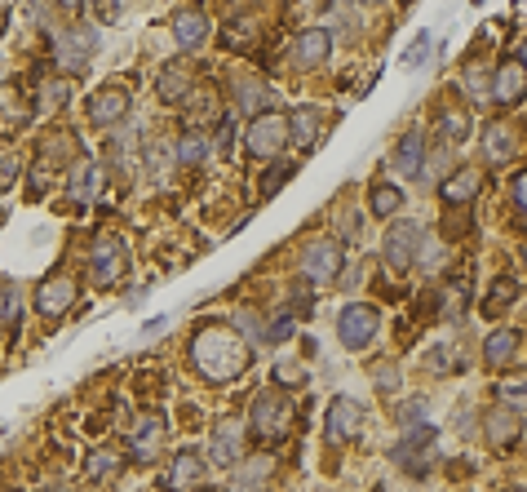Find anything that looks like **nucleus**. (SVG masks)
Instances as JSON below:
<instances>
[{"instance_id":"1","label":"nucleus","mask_w":527,"mask_h":492,"mask_svg":"<svg viewBox=\"0 0 527 492\" xmlns=\"http://www.w3.org/2000/svg\"><path fill=\"white\" fill-rule=\"evenodd\" d=\"M191 364L204 382H235L248 368V342L231 324H204L191 342Z\"/></svg>"},{"instance_id":"2","label":"nucleus","mask_w":527,"mask_h":492,"mask_svg":"<svg viewBox=\"0 0 527 492\" xmlns=\"http://www.w3.org/2000/svg\"><path fill=\"white\" fill-rule=\"evenodd\" d=\"M244 147L253 160H275L279 151L288 147V116H279V111L253 116L248 120V133H244Z\"/></svg>"},{"instance_id":"3","label":"nucleus","mask_w":527,"mask_h":492,"mask_svg":"<svg viewBox=\"0 0 527 492\" xmlns=\"http://www.w3.org/2000/svg\"><path fill=\"white\" fill-rule=\"evenodd\" d=\"M381 333V315L377 306L368 302H350L346 311L337 315V337L346 351H364V346H372V337Z\"/></svg>"},{"instance_id":"4","label":"nucleus","mask_w":527,"mask_h":492,"mask_svg":"<svg viewBox=\"0 0 527 492\" xmlns=\"http://www.w3.org/2000/svg\"><path fill=\"white\" fill-rule=\"evenodd\" d=\"M346 271V253L341 240H310L302 249V275L310 284H337Z\"/></svg>"},{"instance_id":"5","label":"nucleus","mask_w":527,"mask_h":492,"mask_svg":"<svg viewBox=\"0 0 527 492\" xmlns=\"http://www.w3.org/2000/svg\"><path fill=\"white\" fill-rule=\"evenodd\" d=\"M434 444H439V430H434L430 422L408 426L403 430V439L395 444V461L408 470V475H426L430 461H434Z\"/></svg>"},{"instance_id":"6","label":"nucleus","mask_w":527,"mask_h":492,"mask_svg":"<svg viewBox=\"0 0 527 492\" xmlns=\"http://www.w3.org/2000/svg\"><path fill=\"white\" fill-rule=\"evenodd\" d=\"M31 302H36L40 320H62V315L80 302V284L71 280V275H49V280L36 284V297H31Z\"/></svg>"},{"instance_id":"7","label":"nucleus","mask_w":527,"mask_h":492,"mask_svg":"<svg viewBox=\"0 0 527 492\" xmlns=\"http://www.w3.org/2000/svg\"><path fill=\"white\" fill-rule=\"evenodd\" d=\"M124 266H129V253H124V240L120 235H102L98 244H93V258H89V280L98 284V289H111V284L124 275Z\"/></svg>"},{"instance_id":"8","label":"nucleus","mask_w":527,"mask_h":492,"mask_svg":"<svg viewBox=\"0 0 527 492\" xmlns=\"http://www.w3.org/2000/svg\"><path fill=\"white\" fill-rule=\"evenodd\" d=\"M248 422H253L257 435L279 439L288 430V422H293V404H288V395H279V391H262V395L253 399V413H248Z\"/></svg>"},{"instance_id":"9","label":"nucleus","mask_w":527,"mask_h":492,"mask_svg":"<svg viewBox=\"0 0 527 492\" xmlns=\"http://www.w3.org/2000/svg\"><path fill=\"white\" fill-rule=\"evenodd\" d=\"M244 448H248V426L240 417H222L209 435V457L217 466H240L244 461Z\"/></svg>"},{"instance_id":"10","label":"nucleus","mask_w":527,"mask_h":492,"mask_svg":"<svg viewBox=\"0 0 527 492\" xmlns=\"http://www.w3.org/2000/svg\"><path fill=\"white\" fill-rule=\"evenodd\" d=\"M417 249H421V227L417 222H395V227L386 231V240H381V258H386L390 271H408L412 262H417Z\"/></svg>"},{"instance_id":"11","label":"nucleus","mask_w":527,"mask_h":492,"mask_svg":"<svg viewBox=\"0 0 527 492\" xmlns=\"http://www.w3.org/2000/svg\"><path fill=\"white\" fill-rule=\"evenodd\" d=\"M483 435H488V448H492V453H510V448L523 439V417H519V408H505V404L488 408V413H483Z\"/></svg>"},{"instance_id":"12","label":"nucleus","mask_w":527,"mask_h":492,"mask_svg":"<svg viewBox=\"0 0 527 492\" xmlns=\"http://www.w3.org/2000/svg\"><path fill=\"white\" fill-rule=\"evenodd\" d=\"M93 49H98V32L93 27H71L54 40V63L58 71H80L93 58Z\"/></svg>"},{"instance_id":"13","label":"nucleus","mask_w":527,"mask_h":492,"mask_svg":"<svg viewBox=\"0 0 527 492\" xmlns=\"http://www.w3.org/2000/svg\"><path fill=\"white\" fill-rule=\"evenodd\" d=\"M359 430H364V404L350 395H337L333 404H328V417H324V435L333 439V444H346V439H355Z\"/></svg>"},{"instance_id":"14","label":"nucleus","mask_w":527,"mask_h":492,"mask_svg":"<svg viewBox=\"0 0 527 492\" xmlns=\"http://www.w3.org/2000/svg\"><path fill=\"white\" fill-rule=\"evenodd\" d=\"M89 120L98 129H116L129 120V89L124 85H102L98 94L89 98Z\"/></svg>"},{"instance_id":"15","label":"nucleus","mask_w":527,"mask_h":492,"mask_svg":"<svg viewBox=\"0 0 527 492\" xmlns=\"http://www.w3.org/2000/svg\"><path fill=\"white\" fill-rule=\"evenodd\" d=\"M492 98L501 102V107H519L527 98V67L519 58H501V63L492 67Z\"/></svg>"},{"instance_id":"16","label":"nucleus","mask_w":527,"mask_h":492,"mask_svg":"<svg viewBox=\"0 0 527 492\" xmlns=\"http://www.w3.org/2000/svg\"><path fill=\"white\" fill-rule=\"evenodd\" d=\"M191 85H195L191 63L173 58V63H164V67H160V76H155V98L169 102V107H178V102L191 98Z\"/></svg>"},{"instance_id":"17","label":"nucleus","mask_w":527,"mask_h":492,"mask_svg":"<svg viewBox=\"0 0 527 492\" xmlns=\"http://www.w3.org/2000/svg\"><path fill=\"white\" fill-rule=\"evenodd\" d=\"M328 54H333V32H328V27H310V32L297 36L293 58H297V67H302V71L324 67V63H328Z\"/></svg>"},{"instance_id":"18","label":"nucleus","mask_w":527,"mask_h":492,"mask_svg":"<svg viewBox=\"0 0 527 492\" xmlns=\"http://www.w3.org/2000/svg\"><path fill=\"white\" fill-rule=\"evenodd\" d=\"M173 40H178L182 54L204 49V40H209V18H204L200 9H178V14H173Z\"/></svg>"},{"instance_id":"19","label":"nucleus","mask_w":527,"mask_h":492,"mask_svg":"<svg viewBox=\"0 0 527 492\" xmlns=\"http://www.w3.org/2000/svg\"><path fill=\"white\" fill-rule=\"evenodd\" d=\"M479 191H483V173L479 169H452L448 178L439 182L443 204H470Z\"/></svg>"},{"instance_id":"20","label":"nucleus","mask_w":527,"mask_h":492,"mask_svg":"<svg viewBox=\"0 0 527 492\" xmlns=\"http://www.w3.org/2000/svg\"><path fill=\"white\" fill-rule=\"evenodd\" d=\"M271 479H275V457H253V461H244L240 470H235V479H231V492H266L271 488Z\"/></svg>"},{"instance_id":"21","label":"nucleus","mask_w":527,"mask_h":492,"mask_svg":"<svg viewBox=\"0 0 527 492\" xmlns=\"http://www.w3.org/2000/svg\"><path fill=\"white\" fill-rule=\"evenodd\" d=\"M514 151H519V133H514V125L492 120V125L483 129V160H488V164H505Z\"/></svg>"},{"instance_id":"22","label":"nucleus","mask_w":527,"mask_h":492,"mask_svg":"<svg viewBox=\"0 0 527 492\" xmlns=\"http://www.w3.org/2000/svg\"><path fill=\"white\" fill-rule=\"evenodd\" d=\"M319 125H324V111H319V107H297V111H288V138H293L302 151H315Z\"/></svg>"},{"instance_id":"23","label":"nucleus","mask_w":527,"mask_h":492,"mask_svg":"<svg viewBox=\"0 0 527 492\" xmlns=\"http://www.w3.org/2000/svg\"><path fill=\"white\" fill-rule=\"evenodd\" d=\"M160 444H164V422L160 417H142L138 430H133V439H129V453L133 461H155V453H160Z\"/></svg>"},{"instance_id":"24","label":"nucleus","mask_w":527,"mask_h":492,"mask_svg":"<svg viewBox=\"0 0 527 492\" xmlns=\"http://www.w3.org/2000/svg\"><path fill=\"white\" fill-rule=\"evenodd\" d=\"M395 169L403 173V178H421V169H426V138H421L417 129L399 138V147H395Z\"/></svg>"},{"instance_id":"25","label":"nucleus","mask_w":527,"mask_h":492,"mask_svg":"<svg viewBox=\"0 0 527 492\" xmlns=\"http://www.w3.org/2000/svg\"><path fill=\"white\" fill-rule=\"evenodd\" d=\"M204 466H209V461H204L200 453H195V448H182L178 457H173V466H169V484L173 488H200L204 484Z\"/></svg>"},{"instance_id":"26","label":"nucleus","mask_w":527,"mask_h":492,"mask_svg":"<svg viewBox=\"0 0 527 492\" xmlns=\"http://www.w3.org/2000/svg\"><path fill=\"white\" fill-rule=\"evenodd\" d=\"M519 346H523V337L514 333V328H496V333H488V342H483V360L492 368H501L519 355Z\"/></svg>"},{"instance_id":"27","label":"nucleus","mask_w":527,"mask_h":492,"mask_svg":"<svg viewBox=\"0 0 527 492\" xmlns=\"http://www.w3.org/2000/svg\"><path fill=\"white\" fill-rule=\"evenodd\" d=\"M67 187H71V200H76V204H89V200L102 191V169H98L93 160H80L76 169H71V182H67Z\"/></svg>"},{"instance_id":"28","label":"nucleus","mask_w":527,"mask_h":492,"mask_svg":"<svg viewBox=\"0 0 527 492\" xmlns=\"http://www.w3.org/2000/svg\"><path fill=\"white\" fill-rule=\"evenodd\" d=\"M266 98H271V94H266V85L257 76H240V80H235V107L248 111V116H262Z\"/></svg>"},{"instance_id":"29","label":"nucleus","mask_w":527,"mask_h":492,"mask_svg":"<svg viewBox=\"0 0 527 492\" xmlns=\"http://www.w3.org/2000/svg\"><path fill=\"white\" fill-rule=\"evenodd\" d=\"M213 151V142L204 138L200 129H186L178 142H173V160L178 164H204V156H209Z\"/></svg>"},{"instance_id":"30","label":"nucleus","mask_w":527,"mask_h":492,"mask_svg":"<svg viewBox=\"0 0 527 492\" xmlns=\"http://www.w3.org/2000/svg\"><path fill=\"white\" fill-rule=\"evenodd\" d=\"M439 138L448 142V147H457V142L470 138V111L465 107H448L439 116Z\"/></svg>"},{"instance_id":"31","label":"nucleus","mask_w":527,"mask_h":492,"mask_svg":"<svg viewBox=\"0 0 527 492\" xmlns=\"http://www.w3.org/2000/svg\"><path fill=\"white\" fill-rule=\"evenodd\" d=\"M133 147H138V125L133 120H124V125L111 129V138H107V160H129L133 156Z\"/></svg>"},{"instance_id":"32","label":"nucleus","mask_w":527,"mask_h":492,"mask_svg":"<svg viewBox=\"0 0 527 492\" xmlns=\"http://www.w3.org/2000/svg\"><path fill=\"white\" fill-rule=\"evenodd\" d=\"M368 209L377 213V218H395V213L403 209V191L390 187V182H377V187H372V196H368Z\"/></svg>"},{"instance_id":"33","label":"nucleus","mask_w":527,"mask_h":492,"mask_svg":"<svg viewBox=\"0 0 527 492\" xmlns=\"http://www.w3.org/2000/svg\"><path fill=\"white\" fill-rule=\"evenodd\" d=\"M496 399L505 408H527V373H505L496 382Z\"/></svg>"},{"instance_id":"34","label":"nucleus","mask_w":527,"mask_h":492,"mask_svg":"<svg viewBox=\"0 0 527 492\" xmlns=\"http://www.w3.org/2000/svg\"><path fill=\"white\" fill-rule=\"evenodd\" d=\"M120 470V457L111 453V448H98V453H89V466H85V479H93V484H98V479H107V475H116Z\"/></svg>"},{"instance_id":"35","label":"nucleus","mask_w":527,"mask_h":492,"mask_svg":"<svg viewBox=\"0 0 527 492\" xmlns=\"http://www.w3.org/2000/svg\"><path fill=\"white\" fill-rule=\"evenodd\" d=\"M426 413H430V404L426 399H403V404H395V426H421L426 422Z\"/></svg>"},{"instance_id":"36","label":"nucleus","mask_w":527,"mask_h":492,"mask_svg":"<svg viewBox=\"0 0 527 492\" xmlns=\"http://www.w3.org/2000/svg\"><path fill=\"white\" fill-rule=\"evenodd\" d=\"M297 173V164H271V169H266V178H262V200H271V196H279V191H284V182L293 178Z\"/></svg>"},{"instance_id":"37","label":"nucleus","mask_w":527,"mask_h":492,"mask_svg":"<svg viewBox=\"0 0 527 492\" xmlns=\"http://www.w3.org/2000/svg\"><path fill=\"white\" fill-rule=\"evenodd\" d=\"M191 125H204V120H217V98H213V89H200V94L191 98Z\"/></svg>"},{"instance_id":"38","label":"nucleus","mask_w":527,"mask_h":492,"mask_svg":"<svg viewBox=\"0 0 527 492\" xmlns=\"http://www.w3.org/2000/svg\"><path fill=\"white\" fill-rule=\"evenodd\" d=\"M36 102H40V111L62 107V102H67V80H45V85H40V94H36Z\"/></svg>"},{"instance_id":"39","label":"nucleus","mask_w":527,"mask_h":492,"mask_svg":"<svg viewBox=\"0 0 527 492\" xmlns=\"http://www.w3.org/2000/svg\"><path fill=\"white\" fill-rule=\"evenodd\" d=\"M514 297H519V284H514V280H496V284H492V297H488V306H483V311L496 315L501 306H510Z\"/></svg>"},{"instance_id":"40","label":"nucleus","mask_w":527,"mask_h":492,"mask_svg":"<svg viewBox=\"0 0 527 492\" xmlns=\"http://www.w3.org/2000/svg\"><path fill=\"white\" fill-rule=\"evenodd\" d=\"M372 382H377V391H399V364H390V360H381V364H372Z\"/></svg>"},{"instance_id":"41","label":"nucleus","mask_w":527,"mask_h":492,"mask_svg":"<svg viewBox=\"0 0 527 492\" xmlns=\"http://www.w3.org/2000/svg\"><path fill=\"white\" fill-rule=\"evenodd\" d=\"M248 32H253V27H248V18H235V23L226 27V45H231V49H248V45H253Z\"/></svg>"},{"instance_id":"42","label":"nucleus","mask_w":527,"mask_h":492,"mask_svg":"<svg viewBox=\"0 0 527 492\" xmlns=\"http://www.w3.org/2000/svg\"><path fill=\"white\" fill-rule=\"evenodd\" d=\"M510 196H514V209L527 218V169L523 173H514V182H510Z\"/></svg>"},{"instance_id":"43","label":"nucleus","mask_w":527,"mask_h":492,"mask_svg":"<svg viewBox=\"0 0 527 492\" xmlns=\"http://www.w3.org/2000/svg\"><path fill=\"white\" fill-rule=\"evenodd\" d=\"M18 178V160L14 156H0V191H9Z\"/></svg>"},{"instance_id":"44","label":"nucleus","mask_w":527,"mask_h":492,"mask_svg":"<svg viewBox=\"0 0 527 492\" xmlns=\"http://www.w3.org/2000/svg\"><path fill=\"white\" fill-rule=\"evenodd\" d=\"M426 54H430V36H421L417 45L408 49V58H403V63H408V67H417V63H421V58H426Z\"/></svg>"},{"instance_id":"45","label":"nucleus","mask_w":527,"mask_h":492,"mask_svg":"<svg viewBox=\"0 0 527 492\" xmlns=\"http://www.w3.org/2000/svg\"><path fill=\"white\" fill-rule=\"evenodd\" d=\"M275 377H279V382H293V386H302V382H306L302 368H288V364H279V368H275Z\"/></svg>"},{"instance_id":"46","label":"nucleus","mask_w":527,"mask_h":492,"mask_svg":"<svg viewBox=\"0 0 527 492\" xmlns=\"http://www.w3.org/2000/svg\"><path fill=\"white\" fill-rule=\"evenodd\" d=\"M54 5H62V9H80V0H54Z\"/></svg>"},{"instance_id":"47","label":"nucleus","mask_w":527,"mask_h":492,"mask_svg":"<svg viewBox=\"0 0 527 492\" xmlns=\"http://www.w3.org/2000/svg\"><path fill=\"white\" fill-rule=\"evenodd\" d=\"M5 23H9V14H5V9H0V36H5Z\"/></svg>"},{"instance_id":"48","label":"nucleus","mask_w":527,"mask_h":492,"mask_svg":"<svg viewBox=\"0 0 527 492\" xmlns=\"http://www.w3.org/2000/svg\"><path fill=\"white\" fill-rule=\"evenodd\" d=\"M519 63H523V67H527V45H523V54H519Z\"/></svg>"},{"instance_id":"49","label":"nucleus","mask_w":527,"mask_h":492,"mask_svg":"<svg viewBox=\"0 0 527 492\" xmlns=\"http://www.w3.org/2000/svg\"><path fill=\"white\" fill-rule=\"evenodd\" d=\"M514 492H527V488H514Z\"/></svg>"}]
</instances>
